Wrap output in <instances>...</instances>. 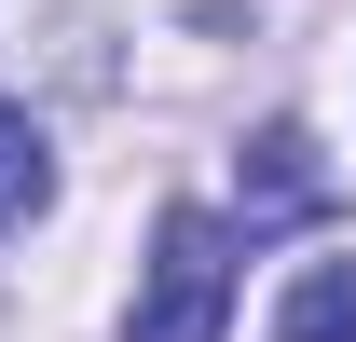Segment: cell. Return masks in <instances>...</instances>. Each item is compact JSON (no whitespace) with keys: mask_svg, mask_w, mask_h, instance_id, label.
<instances>
[{"mask_svg":"<svg viewBox=\"0 0 356 342\" xmlns=\"http://www.w3.org/2000/svg\"><path fill=\"white\" fill-rule=\"evenodd\" d=\"M220 315H233V219L165 206L151 219V288H137L124 342H220Z\"/></svg>","mask_w":356,"mask_h":342,"instance_id":"6da1fadb","label":"cell"},{"mask_svg":"<svg viewBox=\"0 0 356 342\" xmlns=\"http://www.w3.org/2000/svg\"><path fill=\"white\" fill-rule=\"evenodd\" d=\"M329 206V165H315L302 124H261L247 137V233H274V219H315Z\"/></svg>","mask_w":356,"mask_h":342,"instance_id":"7a4b0ae2","label":"cell"},{"mask_svg":"<svg viewBox=\"0 0 356 342\" xmlns=\"http://www.w3.org/2000/svg\"><path fill=\"white\" fill-rule=\"evenodd\" d=\"M274 342H356V260H302L274 301Z\"/></svg>","mask_w":356,"mask_h":342,"instance_id":"3957f363","label":"cell"},{"mask_svg":"<svg viewBox=\"0 0 356 342\" xmlns=\"http://www.w3.org/2000/svg\"><path fill=\"white\" fill-rule=\"evenodd\" d=\"M42 192H55V165H42V124L0 96V233H14V219H42Z\"/></svg>","mask_w":356,"mask_h":342,"instance_id":"277c9868","label":"cell"}]
</instances>
